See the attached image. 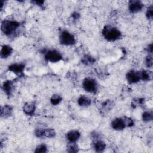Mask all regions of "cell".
Segmentation results:
<instances>
[{
	"instance_id": "1",
	"label": "cell",
	"mask_w": 153,
	"mask_h": 153,
	"mask_svg": "<svg viewBox=\"0 0 153 153\" xmlns=\"http://www.w3.org/2000/svg\"><path fill=\"white\" fill-rule=\"evenodd\" d=\"M102 34L105 39L108 41H114L120 39L121 36V33L117 28L111 26H106L102 30Z\"/></svg>"
},
{
	"instance_id": "2",
	"label": "cell",
	"mask_w": 153,
	"mask_h": 153,
	"mask_svg": "<svg viewBox=\"0 0 153 153\" xmlns=\"http://www.w3.org/2000/svg\"><path fill=\"white\" fill-rule=\"evenodd\" d=\"M20 23L14 20H4L1 25L2 31L8 36L14 33L15 31L19 27Z\"/></svg>"
},
{
	"instance_id": "3",
	"label": "cell",
	"mask_w": 153,
	"mask_h": 153,
	"mask_svg": "<svg viewBox=\"0 0 153 153\" xmlns=\"http://www.w3.org/2000/svg\"><path fill=\"white\" fill-rule=\"evenodd\" d=\"M60 42L65 45H72L75 43V39L73 35L68 31L63 30L61 32L59 36Z\"/></svg>"
},
{
	"instance_id": "4",
	"label": "cell",
	"mask_w": 153,
	"mask_h": 153,
	"mask_svg": "<svg viewBox=\"0 0 153 153\" xmlns=\"http://www.w3.org/2000/svg\"><path fill=\"white\" fill-rule=\"evenodd\" d=\"M62 59L61 54L56 50L48 51L45 54V59L51 62H57Z\"/></svg>"
},
{
	"instance_id": "5",
	"label": "cell",
	"mask_w": 153,
	"mask_h": 153,
	"mask_svg": "<svg viewBox=\"0 0 153 153\" xmlns=\"http://www.w3.org/2000/svg\"><path fill=\"white\" fill-rule=\"evenodd\" d=\"M83 87L85 91L89 93H95L97 89L96 81L91 78H85L84 80Z\"/></svg>"
},
{
	"instance_id": "6",
	"label": "cell",
	"mask_w": 153,
	"mask_h": 153,
	"mask_svg": "<svg viewBox=\"0 0 153 153\" xmlns=\"http://www.w3.org/2000/svg\"><path fill=\"white\" fill-rule=\"evenodd\" d=\"M129 11L132 13H136L140 11L143 7V3L137 0H133L129 2Z\"/></svg>"
},
{
	"instance_id": "7",
	"label": "cell",
	"mask_w": 153,
	"mask_h": 153,
	"mask_svg": "<svg viewBox=\"0 0 153 153\" xmlns=\"http://www.w3.org/2000/svg\"><path fill=\"white\" fill-rule=\"evenodd\" d=\"M126 78L129 83H136L140 79V71H135L131 70L126 74Z\"/></svg>"
},
{
	"instance_id": "8",
	"label": "cell",
	"mask_w": 153,
	"mask_h": 153,
	"mask_svg": "<svg viewBox=\"0 0 153 153\" xmlns=\"http://www.w3.org/2000/svg\"><path fill=\"white\" fill-rule=\"evenodd\" d=\"M25 69V65L22 63H14L8 66V69L16 75H20L23 74Z\"/></svg>"
},
{
	"instance_id": "9",
	"label": "cell",
	"mask_w": 153,
	"mask_h": 153,
	"mask_svg": "<svg viewBox=\"0 0 153 153\" xmlns=\"http://www.w3.org/2000/svg\"><path fill=\"white\" fill-rule=\"evenodd\" d=\"M112 127L116 130H122L126 127V125L122 118L114 119L111 123Z\"/></svg>"
},
{
	"instance_id": "10",
	"label": "cell",
	"mask_w": 153,
	"mask_h": 153,
	"mask_svg": "<svg viewBox=\"0 0 153 153\" xmlns=\"http://www.w3.org/2000/svg\"><path fill=\"white\" fill-rule=\"evenodd\" d=\"M23 109L26 115H33L35 111V105L33 103L27 102L24 105Z\"/></svg>"
},
{
	"instance_id": "11",
	"label": "cell",
	"mask_w": 153,
	"mask_h": 153,
	"mask_svg": "<svg viewBox=\"0 0 153 153\" xmlns=\"http://www.w3.org/2000/svg\"><path fill=\"white\" fill-rule=\"evenodd\" d=\"M80 137V133L77 130H71L66 134V138L70 142H75Z\"/></svg>"
},
{
	"instance_id": "12",
	"label": "cell",
	"mask_w": 153,
	"mask_h": 153,
	"mask_svg": "<svg viewBox=\"0 0 153 153\" xmlns=\"http://www.w3.org/2000/svg\"><path fill=\"white\" fill-rule=\"evenodd\" d=\"M13 86V82L10 80L6 81L4 82L2 85V88L4 90V92L8 95L10 96L12 92Z\"/></svg>"
},
{
	"instance_id": "13",
	"label": "cell",
	"mask_w": 153,
	"mask_h": 153,
	"mask_svg": "<svg viewBox=\"0 0 153 153\" xmlns=\"http://www.w3.org/2000/svg\"><path fill=\"white\" fill-rule=\"evenodd\" d=\"M12 53V48L7 45H4L2 46V49L1 50V57L2 58H7Z\"/></svg>"
},
{
	"instance_id": "14",
	"label": "cell",
	"mask_w": 153,
	"mask_h": 153,
	"mask_svg": "<svg viewBox=\"0 0 153 153\" xmlns=\"http://www.w3.org/2000/svg\"><path fill=\"white\" fill-rule=\"evenodd\" d=\"M13 111V108L10 105H5L3 107H1V115L2 117H8L11 115Z\"/></svg>"
},
{
	"instance_id": "15",
	"label": "cell",
	"mask_w": 153,
	"mask_h": 153,
	"mask_svg": "<svg viewBox=\"0 0 153 153\" xmlns=\"http://www.w3.org/2000/svg\"><path fill=\"white\" fill-rule=\"evenodd\" d=\"M106 148V144L100 140H96L94 142V149L96 152H102Z\"/></svg>"
},
{
	"instance_id": "16",
	"label": "cell",
	"mask_w": 153,
	"mask_h": 153,
	"mask_svg": "<svg viewBox=\"0 0 153 153\" xmlns=\"http://www.w3.org/2000/svg\"><path fill=\"white\" fill-rule=\"evenodd\" d=\"M78 103L81 106H88L91 104V100L85 96H81L78 99Z\"/></svg>"
},
{
	"instance_id": "17",
	"label": "cell",
	"mask_w": 153,
	"mask_h": 153,
	"mask_svg": "<svg viewBox=\"0 0 153 153\" xmlns=\"http://www.w3.org/2000/svg\"><path fill=\"white\" fill-rule=\"evenodd\" d=\"M140 79L143 81H149L152 79V72L149 71H146V70H143L140 72Z\"/></svg>"
},
{
	"instance_id": "18",
	"label": "cell",
	"mask_w": 153,
	"mask_h": 153,
	"mask_svg": "<svg viewBox=\"0 0 153 153\" xmlns=\"http://www.w3.org/2000/svg\"><path fill=\"white\" fill-rule=\"evenodd\" d=\"M94 62H95V59L93 57L89 55H85L82 59V63L86 65H92Z\"/></svg>"
},
{
	"instance_id": "19",
	"label": "cell",
	"mask_w": 153,
	"mask_h": 153,
	"mask_svg": "<svg viewBox=\"0 0 153 153\" xmlns=\"http://www.w3.org/2000/svg\"><path fill=\"white\" fill-rule=\"evenodd\" d=\"M142 120L145 122H149L152 120L153 114L152 111H145L142 114Z\"/></svg>"
},
{
	"instance_id": "20",
	"label": "cell",
	"mask_w": 153,
	"mask_h": 153,
	"mask_svg": "<svg viewBox=\"0 0 153 153\" xmlns=\"http://www.w3.org/2000/svg\"><path fill=\"white\" fill-rule=\"evenodd\" d=\"M78 149V146L75 142H70L67 146V151L69 152H76Z\"/></svg>"
},
{
	"instance_id": "21",
	"label": "cell",
	"mask_w": 153,
	"mask_h": 153,
	"mask_svg": "<svg viewBox=\"0 0 153 153\" xmlns=\"http://www.w3.org/2000/svg\"><path fill=\"white\" fill-rule=\"evenodd\" d=\"M62 99L60 95L58 94H54L50 99V102L53 105H57L60 103L62 101Z\"/></svg>"
},
{
	"instance_id": "22",
	"label": "cell",
	"mask_w": 153,
	"mask_h": 153,
	"mask_svg": "<svg viewBox=\"0 0 153 153\" xmlns=\"http://www.w3.org/2000/svg\"><path fill=\"white\" fill-rule=\"evenodd\" d=\"M56 135V132L53 128H46L44 131V136L46 137H54Z\"/></svg>"
},
{
	"instance_id": "23",
	"label": "cell",
	"mask_w": 153,
	"mask_h": 153,
	"mask_svg": "<svg viewBox=\"0 0 153 153\" xmlns=\"http://www.w3.org/2000/svg\"><path fill=\"white\" fill-rule=\"evenodd\" d=\"M47 151V148L45 145L41 144L38 145L35 150V152L36 153H44L46 152Z\"/></svg>"
},
{
	"instance_id": "24",
	"label": "cell",
	"mask_w": 153,
	"mask_h": 153,
	"mask_svg": "<svg viewBox=\"0 0 153 153\" xmlns=\"http://www.w3.org/2000/svg\"><path fill=\"white\" fill-rule=\"evenodd\" d=\"M123 121H124V123L126 125V127H131L133 126L134 124V122H133V120L131 118H129V117H124L122 118Z\"/></svg>"
},
{
	"instance_id": "25",
	"label": "cell",
	"mask_w": 153,
	"mask_h": 153,
	"mask_svg": "<svg viewBox=\"0 0 153 153\" xmlns=\"http://www.w3.org/2000/svg\"><path fill=\"white\" fill-rule=\"evenodd\" d=\"M146 16L148 18V19L152 20L153 17V7L152 5L149 6L146 12Z\"/></svg>"
},
{
	"instance_id": "26",
	"label": "cell",
	"mask_w": 153,
	"mask_h": 153,
	"mask_svg": "<svg viewBox=\"0 0 153 153\" xmlns=\"http://www.w3.org/2000/svg\"><path fill=\"white\" fill-rule=\"evenodd\" d=\"M146 65L148 68H151L152 66V55H148L146 58Z\"/></svg>"
},
{
	"instance_id": "27",
	"label": "cell",
	"mask_w": 153,
	"mask_h": 153,
	"mask_svg": "<svg viewBox=\"0 0 153 153\" xmlns=\"http://www.w3.org/2000/svg\"><path fill=\"white\" fill-rule=\"evenodd\" d=\"M44 129L42 128H37L35 131V134L38 137H44Z\"/></svg>"
},
{
	"instance_id": "28",
	"label": "cell",
	"mask_w": 153,
	"mask_h": 153,
	"mask_svg": "<svg viewBox=\"0 0 153 153\" xmlns=\"http://www.w3.org/2000/svg\"><path fill=\"white\" fill-rule=\"evenodd\" d=\"M33 2L39 6H42L44 4L43 1H33Z\"/></svg>"
},
{
	"instance_id": "29",
	"label": "cell",
	"mask_w": 153,
	"mask_h": 153,
	"mask_svg": "<svg viewBox=\"0 0 153 153\" xmlns=\"http://www.w3.org/2000/svg\"><path fill=\"white\" fill-rule=\"evenodd\" d=\"M148 51L151 54L152 53V44H151L148 47Z\"/></svg>"
},
{
	"instance_id": "30",
	"label": "cell",
	"mask_w": 153,
	"mask_h": 153,
	"mask_svg": "<svg viewBox=\"0 0 153 153\" xmlns=\"http://www.w3.org/2000/svg\"><path fill=\"white\" fill-rule=\"evenodd\" d=\"M72 17H74V19H78L79 17V14H78L76 13H74L72 14Z\"/></svg>"
}]
</instances>
